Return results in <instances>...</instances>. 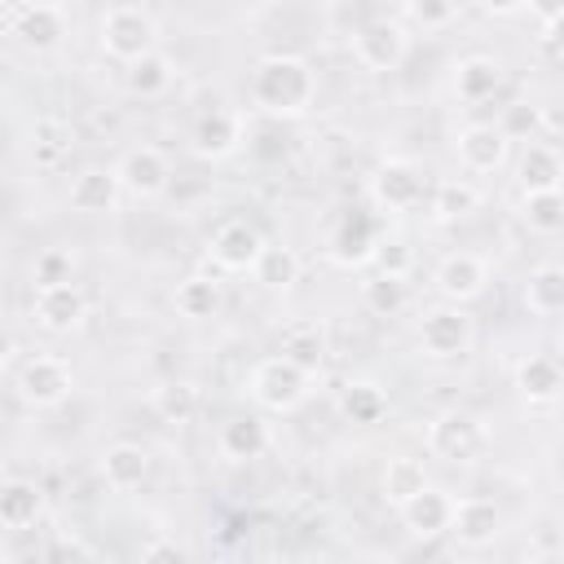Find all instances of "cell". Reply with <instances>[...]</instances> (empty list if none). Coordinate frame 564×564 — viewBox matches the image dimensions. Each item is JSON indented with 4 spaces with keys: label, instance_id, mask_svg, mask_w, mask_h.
<instances>
[{
    "label": "cell",
    "instance_id": "60d3db41",
    "mask_svg": "<svg viewBox=\"0 0 564 564\" xmlns=\"http://www.w3.org/2000/svg\"><path fill=\"white\" fill-rule=\"evenodd\" d=\"M370 260L379 273H392V278H410V269H414V251L405 238H379Z\"/></svg>",
    "mask_w": 564,
    "mask_h": 564
},
{
    "label": "cell",
    "instance_id": "83f0119b",
    "mask_svg": "<svg viewBox=\"0 0 564 564\" xmlns=\"http://www.w3.org/2000/svg\"><path fill=\"white\" fill-rule=\"evenodd\" d=\"M520 295L533 317H564V264H538Z\"/></svg>",
    "mask_w": 564,
    "mask_h": 564
},
{
    "label": "cell",
    "instance_id": "2e32d148",
    "mask_svg": "<svg viewBox=\"0 0 564 564\" xmlns=\"http://www.w3.org/2000/svg\"><path fill=\"white\" fill-rule=\"evenodd\" d=\"M489 286V264L476 251H449L436 264V291L449 304H471L476 295H485Z\"/></svg>",
    "mask_w": 564,
    "mask_h": 564
},
{
    "label": "cell",
    "instance_id": "7a4b0ae2",
    "mask_svg": "<svg viewBox=\"0 0 564 564\" xmlns=\"http://www.w3.org/2000/svg\"><path fill=\"white\" fill-rule=\"evenodd\" d=\"M97 44L106 57L115 62H137L145 53L159 48V22L145 4H110L101 13V26H97Z\"/></svg>",
    "mask_w": 564,
    "mask_h": 564
},
{
    "label": "cell",
    "instance_id": "5b68a950",
    "mask_svg": "<svg viewBox=\"0 0 564 564\" xmlns=\"http://www.w3.org/2000/svg\"><path fill=\"white\" fill-rule=\"evenodd\" d=\"M489 445V432L467 410H441L427 423V454L441 463H476Z\"/></svg>",
    "mask_w": 564,
    "mask_h": 564
},
{
    "label": "cell",
    "instance_id": "30bf717a",
    "mask_svg": "<svg viewBox=\"0 0 564 564\" xmlns=\"http://www.w3.org/2000/svg\"><path fill=\"white\" fill-rule=\"evenodd\" d=\"M352 57L366 70H397L410 57V31L392 18H375L352 31Z\"/></svg>",
    "mask_w": 564,
    "mask_h": 564
},
{
    "label": "cell",
    "instance_id": "1f68e13d",
    "mask_svg": "<svg viewBox=\"0 0 564 564\" xmlns=\"http://www.w3.org/2000/svg\"><path fill=\"white\" fill-rule=\"evenodd\" d=\"M520 220L533 234H560L564 229V189H529L520 198Z\"/></svg>",
    "mask_w": 564,
    "mask_h": 564
},
{
    "label": "cell",
    "instance_id": "8992f818",
    "mask_svg": "<svg viewBox=\"0 0 564 564\" xmlns=\"http://www.w3.org/2000/svg\"><path fill=\"white\" fill-rule=\"evenodd\" d=\"M471 339H476V326H471V317L463 313V304H436V308H427L423 317H419V348L427 352V357H436V361H449V357H463L467 348H471Z\"/></svg>",
    "mask_w": 564,
    "mask_h": 564
},
{
    "label": "cell",
    "instance_id": "4316f807",
    "mask_svg": "<svg viewBox=\"0 0 564 564\" xmlns=\"http://www.w3.org/2000/svg\"><path fill=\"white\" fill-rule=\"evenodd\" d=\"M172 79H176V62H172L167 53H159V48L123 66V84H128V93L141 97V101L163 97V93L172 88Z\"/></svg>",
    "mask_w": 564,
    "mask_h": 564
},
{
    "label": "cell",
    "instance_id": "6da1fadb",
    "mask_svg": "<svg viewBox=\"0 0 564 564\" xmlns=\"http://www.w3.org/2000/svg\"><path fill=\"white\" fill-rule=\"evenodd\" d=\"M251 101L273 119H300L317 101V75L295 53H269L251 70Z\"/></svg>",
    "mask_w": 564,
    "mask_h": 564
},
{
    "label": "cell",
    "instance_id": "9a60e30c",
    "mask_svg": "<svg viewBox=\"0 0 564 564\" xmlns=\"http://www.w3.org/2000/svg\"><path fill=\"white\" fill-rule=\"evenodd\" d=\"M123 198L128 194H123V181L115 167H84L70 176V189H66V203L79 216H110Z\"/></svg>",
    "mask_w": 564,
    "mask_h": 564
},
{
    "label": "cell",
    "instance_id": "7402d4cb",
    "mask_svg": "<svg viewBox=\"0 0 564 564\" xmlns=\"http://www.w3.org/2000/svg\"><path fill=\"white\" fill-rule=\"evenodd\" d=\"M498 88H502V62H494L485 53H471L454 66V93H458L463 106H485V101L498 97Z\"/></svg>",
    "mask_w": 564,
    "mask_h": 564
},
{
    "label": "cell",
    "instance_id": "f546056e",
    "mask_svg": "<svg viewBox=\"0 0 564 564\" xmlns=\"http://www.w3.org/2000/svg\"><path fill=\"white\" fill-rule=\"evenodd\" d=\"M300 273H304L300 251L295 247H282V242H264V251H260V260L251 269V278L260 286H269V291H291L300 282Z\"/></svg>",
    "mask_w": 564,
    "mask_h": 564
},
{
    "label": "cell",
    "instance_id": "484cf974",
    "mask_svg": "<svg viewBox=\"0 0 564 564\" xmlns=\"http://www.w3.org/2000/svg\"><path fill=\"white\" fill-rule=\"evenodd\" d=\"M40 516H44V494H40V485H35V480H22V476L4 480V489H0V524H4L9 533H26V529H35Z\"/></svg>",
    "mask_w": 564,
    "mask_h": 564
},
{
    "label": "cell",
    "instance_id": "8fae6325",
    "mask_svg": "<svg viewBox=\"0 0 564 564\" xmlns=\"http://www.w3.org/2000/svg\"><path fill=\"white\" fill-rule=\"evenodd\" d=\"M260 251H264V234L251 220H238V216L216 225L212 238H207V256L220 273H251Z\"/></svg>",
    "mask_w": 564,
    "mask_h": 564
},
{
    "label": "cell",
    "instance_id": "ba28073f",
    "mask_svg": "<svg viewBox=\"0 0 564 564\" xmlns=\"http://www.w3.org/2000/svg\"><path fill=\"white\" fill-rule=\"evenodd\" d=\"M31 317H35V326L48 330V335H70V330H79L84 317H88V295H84V286H79L75 278H70V282L35 286V295H31Z\"/></svg>",
    "mask_w": 564,
    "mask_h": 564
},
{
    "label": "cell",
    "instance_id": "836d02e7",
    "mask_svg": "<svg viewBox=\"0 0 564 564\" xmlns=\"http://www.w3.org/2000/svg\"><path fill=\"white\" fill-rule=\"evenodd\" d=\"M361 304L375 313V317H397L405 304H410V291H405V278H392V273H370L361 282Z\"/></svg>",
    "mask_w": 564,
    "mask_h": 564
},
{
    "label": "cell",
    "instance_id": "e575fe53",
    "mask_svg": "<svg viewBox=\"0 0 564 564\" xmlns=\"http://www.w3.org/2000/svg\"><path fill=\"white\" fill-rule=\"evenodd\" d=\"M423 485H427V471H423V463H419V458H388L383 480H379V489H383V498H388L392 507L410 502Z\"/></svg>",
    "mask_w": 564,
    "mask_h": 564
},
{
    "label": "cell",
    "instance_id": "f6af8a7d",
    "mask_svg": "<svg viewBox=\"0 0 564 564\" xmlns=\"http://www.w3.org/2000/svg\"><path fill=\"white\" fill-rule=\"evenodd\" d=\"M560 348H564V317H560Z\"/></svg>",
    "mask_w": 564,
    "mask_h": 564
},
{
    "label": "cell",
    "instance_id": "52a82bcc",
    "mask_svg": "<svg viewBox=\"0 0 564 564\" xmlns=\"http://www.w3.org/2000/svg\"><path fill=\"white\" fill-rule=\"evenodd\" d=\"M427 194V176L410 159H383L370 176V203L379 212H414Z\"/></svg>",
    "mask_w": 564,
    "mask_h": 564
},
{
    "label": "cell",
    "instance_id": "5bb4252c",
    "mask_svg": "<svg viewBox=\"0 0 564 564\" xmlns=\"http://www.w3.org/2000/svg\"><path fill=\"white\" fill-rule=\"evenodd\" d=\"M119 181H123V194L128 198H159L167 185H172V163L159 145H132L119 163H115Z\"/></svg>",
    "mask_w": 564,
    "mask_h": 564
},
{
    "label": "cell",
    "instance_id": "f35d334b",
    "mask_svg": "<svg viewBox=\"0 0 564 564\" xmlns=\"http://www.w3.org/2000/svg\"><path fill=\"white\" fill-rule=\"evenodd\" d=\"M498 128H502L511 141H533L538 128H542V110H538L533 101H511V106H502Z\"/></svg>",
    "mask_w": 564,
    "mask_h": 564
},
{
    "label": "cell",
    "instance_id": "d4e9b609",
    "mask_svg": "<svg viewBox=\"0 0 564 564\" xmlns=\"http://www.w3.org/2000/svg\"><path fill=\"white\" fill-rule=\"evenodd\" d=\"M278 352L291 357L295 366H304L308 375H317V370L326 366V330H322L313 317H295V322L282 326Z\"/></svg>",
    "mask_w": 564,
    "mask_h": 564
},
{
    "label": "cell",
    "instance_id": "44dd1931",
    "mask_svg": "<svg viewBox=\"0 0 564 564\" xmlns=\"http://www.w3.org/2000/svg\"><path fill=\"white\" fill-rule=\"evenodd\" d=\"M516 181H520V189L529 194V189H564V154H560V145H551V141H524V150H520V159H516Z\"/></svg>",
    "mask_w": 564,
    "mask_h": 564
},
{
    "label": "cell",
    "instance_id": "d590c367",
    "mask_svg": "<svg viewBox=\"0 0 564 564\" xmlns=\"http://www.w3.org/2000/svg\"><path fill=\"white\" fill-rule=\"evenodd\" d=\"M154 410L163 423H189L194 410H198V388L185 383V379H172L163 388H154Z\"/></svg>",
    "mask_w": 564,
    "mask_h": 564
},
{
    "label": "cell",
    "instance_id": "e0dca14e",
    "mask_svg": "<svg viewBox=\"0 0 564 564\" xmlns=\"http://www.w3.org/2000/svg\"><path fill=\"white\" fill-rule=\"evenodd\" d=\"M454 494L449 489H441V485H423L410 502H401L397 511H401V520H405V529L414 533V538H441V533H449V524H454Z\"/></svg>",
    "mask_w": 564,
    "mask_h": 564
},
{
    "label": "cell",
    "instance_id": "f1b7e54d",
    "mask_svg": "<svg viewBox=\"0 0 564 564\" xmlns=\"http://www.w3.org/2000/svg\"><path fill=\"white\" fill-rule=\"evenodd\" d=\"M172 304H176L181 317H189V322H207V317L220 313V282H216L212 273H189V278L176 282Z\"/></svg>",
    "mask_w": 564,
    "mask_h": 564
},
{
    "label": "cell",
    "instance_id": "ac0fdd59",
    "mask_svg": "<svg viewBox=\"0 0 564 564\" xmlns=\"http://www.w3.org/2000/svg\"><path fill=\"white\" fill-rule=\"evenodd\" d=\"M269 445H273V432H269V423L260 414H234L216 432V449L229 463H256V458L269 454Z\"/></svg>",
    "mask_w": 564,
    "mask_h": 564
},
{
    "label": "cell",
    "instance_id": "ee69618b",
    "mask_svg": "<svg viewBox=\"0 0 564 564\" xmlns=\"http://www.w3.org/2000/svg\"><path fill=\"white\" fill-rule=\"evenodd\" d=\"M529 0H480V9L485 13H494V18H511V13H520Z\"/></svg>",
    "mask_w": 564,
    "mask_h": 564
},
{
    "label": "cell",
    "instance_id": "d6986e66",
    "mask_svg": "<svg viewBox=\"0 0 564 564\" xmlns=\"http://www.w3.org/2000/svg\"><path fill=\"white\" fill-rule=\"evenodd\" d=\"M498 529H502V511H498L494 498L467 494V498L454 502V524H449V533H454L463 546H485V542L498 538Z\"/></svg>",
    "mask_w": 564,
    "mask_h": 564
},
{
    "label": "cell",
    "instance_id": "603a6c76",
    "mask_svg": "<svg viewBox=\"0 0 564 564\" xmlns=\"http://www.w3.org/2000/svg\"><path fill=\"white\" fill-rule=\"evenodd\" d=\"M516 388L524 401L533 405H546L564 392V366L555 352H529L520 366H516Z\"/></svg>",
    "mask_w": 564,
    "mask_h": 564
},
{
    "label": "cell",
    "instance_id": "277c9868",
    "mask_svg": "<svg viewBox=\"0 0 564 564\" xmlns=\"http://www.w3.org/2000/svg\"><path fill=\"white\" fill-rule=\"evenodd\" d=\"M75 388V375L66 366V357L57 352H31L18 370H13V392L31 405V410H53L70 397Z\"/></svg>",
    "mask_w": 564,
    "mask_h": 564
},
{
    "label": "cell",
    "instance_id": "8d00e7d4",
    "mask_svg": "<svg viewBox=\"0 0 564 564\" xmlns=\"http://www.w3.org/2000/svg\"><path fill=\"white\" fill-rule=\"evenodd\" d=\"M31 141H35V163L53 167V163H62V154L70 150V128H66L62 119L44 115V119H35V132H31Z\"/></svg>",
    "mask_w": 564,
    "mask_h": 564
},
{
    "label": "cell",
    "instance_id": "7bdbcfd3",
    "mask_svg": "<svg viewBox=\"0 0 564 564\" xmlns=\"http://www.w3.org/2000/svg\"><path fill=\"white\" fill-rule=\"evenodd\" d=\"M546 44H551V48L564 57V9H560L555 18H546Z\"/></svg>",
    "mask_w": 564,
    "mask_h": 564
},
{
    "label": "cell",
    "instance_id": "7c38bea8",
    "mask_svg": "<svg viewBox=\"0 0 564 564\" xmlns=\"http://www.w3.org/2000/svg\"><path fill=\"white\" fill-rule=\"evenodd\" d=\"M454 154H458L463 172H471V176H489V172H498V167L507 163V154H511V137H507L494 119H480V123L458 128V137H454Z\"/></svg>",
    "mask_w": 564,
    "mask_h": 564
},
{
    "label": "cell",
    "instance_id": "4fadbf2b",
    "mask_svg": "<svg viewBox=\"0 0 564 564\" xmlns=\"http://www.w3.org/2000/svg\"><path fill=\"white\" fill-rule=\"evenodd\" d=\"M247 137V119L238 106H212L189 128V150L203 159H229Z\"/></svg>",
    "mask_w": 564,
    "mask_h": 564
},
{
    "label": "cell",
    "instance_id": "3957f363",
    "mask_svg": "<svg viewBox=\"0 0 564 564\" xmlns=\"http://www.w3.org/2000/svg\"><path fill=\"white\" fill-rule=\"evenodd\" d=\"M308 383H313V375H308L304 366H295L291 357H282V352L256 361V370L247 375L251 401H256L260 410H269V414H291V410H300V405L308 401Z\"/></svg>",
    "mask_w": 564,
    "mask_h": 564
},
{
    "label": "cell",
    "instance_id": "ab89813d",
    "mask_svg": "<svg viewBox=\"0 0 564 564\" xmlns=\"http://www.w3.org/2000/svg\"><path fill=\"white\" fill-rule=\"evenodd\" d=\"M405 4V18L423 31H445L458 13V0H401Z\"/></svg>",
    "mask_w": 564,
    "mask_h": 564
},
{
    "label": "cell",
    "instance_id": "cb8c5ba5",
    "mask_svg": "<svg viewBox=\"0 0 564 564\" xmlns=\"http://www.w3.org/2000/svg\"><path fill=\"white\" fill-rule=\"evenodd\" d=\"M375 242H379V234H375L370 216L366 212H352V216H344L335 225V234L326 238V251H330L335 264H361V260L375 256Z\"/></svg>",
    "mask_w": 564,
    "mask_h": 564
},
{
    "label": "cell",
    "instance_id": "4dcf8cb0",
    "mask_svg": "<svg viewBox=\"0 0 564 564\" xmlns=\"http://www.w3.org/2000/svg\"><path fill=\"white\" fill-rule=\"evenodd\" d=\"M339 414L348 423H379L388 414V392L379 383H370V379H352L339 392Z\"/></svg>",
    "mask_w": 564,
    "mask_h": 564
},
{
    "label": "cell",
    "instance_id": "9c48e42d",
    "mask_svg": "<svg viewBox=\"0 0 564 564\" xmlns=\"http://www.w3.org/2000/svg\"><path fill=\"white\" fill-rule=\"evenodd\" d=\"M9 31L18 35V44H26L35 53H48V48H57L66 40L70 13L57 0H22L9 13Z\"/></svg>",
    "mask_w": 564,
    "mask_h": 564
},
{
    "label": "cell",
    "instance_id": "d6a6232c",
    "mask_svg": "<svg viewBox=\"0 0 564 564\" xmlns=\"http://www.w3.org/2000/svg\"><path fill=\"white\" fill-rule=\"evenodd\" d=\"M480 207V189L467 181V176H449V181H436L432 189V212L436 220H463Z\"/></svg>",
    "mask_w": 564,
    "mask_h": 564
},
{
    "label": "cell",
    "instance_id": "ffe728a7",
    "mask_svg": "<svg viewBox=\"0 0 564 564\" xmlns=\"http://www.w3.org/2000/svg\"><path fill=\"white\" fill-rule=\"evenodd\" d=\"M101 480L106 489L115 494H132L150 480V449L137 445V441H115L106 454H101Z\"/></svg>",
    "mask_w": 564,
    "mask_h": 564
},
{
    "label": "cell",
    "instance_id": "b9f144b4",
    "mask_svg": "<svg viewBox=\"0 0 564 564\" xmlns=\"http://www.w3.org/2000/svg\"><path fill=\"white\" fill-rule=\"evenodd\" d=\"M53 555H79V560H93L97 546H88V542H79V538H57V542H53Z\"/></svg>",
    "mask_w": 564,
    "mask_h": 564
},
{
    "label": "cell",
    "instance_id": "74e56055",
    "mask_svg": "<svg viewBox=\"0 0 564 564\" xmlns=\"http://www.w3.org/2000/svg\"><path fill=\"white\" fill-rule=\"evenodd\" d=\"M75 278V256L66 247H44L35 251L31 260V282L35 286H48V282H70Z\"/></svg>",
    "mask_w": 564,
    "mask_h": 564
}]
</instances>
